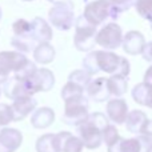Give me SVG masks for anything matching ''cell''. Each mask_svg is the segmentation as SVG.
<instances>
[{"mask_svg":"<svg viewBox=\"0 0 152 152\" xmlns=\"http://www.w3.org/2000/svg\"><path fill=\"white\" fill-rule=\"evenodd\" d=\"M75 29L74 44L77 48V51H81V52L94 51V47L96 45L95 43V36L97 32L96 27L91 26L81 15L75 20Z\"/></svg>","mask_w":152,"mask_h":152,"instance_id":"1","label":"cell"},{"mask_svg":"<svg viewBox=\"0 0 152 152\" xmlns=\"http://www.w3.org/2000/svg\"><path fill=\"white\" fill-rule=\"evenodd\" d=\"M48 20L59 31H68L75 23L74 3L64 0L61 3L53 4L48 12Z\"/></svg>","mask_w":152,"mask_h":152,"instance_id":"2","label":"cell"},{"mask_svg":"<svg viewBox=\"0 0 152 152\" xmlns=\"http://www.w3.org/2000/svg\"><path fill=\"white\" fill-rule=\"evenodd\" d=\"M66 110H64L63 121L69 126L77 127L83 121L87 120L89 115V105H88V97L79 96L75 99L66 100Z\"/></svg>","mask_w":152,"mask_h":152,"instance_id":"3","label":"cell"},{"mask_svg":"<svg viewBox=\"0 0 152 152\" xmlns=\"http://www.w3.org/2000/svg\"><path fill=\"white\" fill-rule=\"evenodd\" d=\"M121 42H123V31L116 23L105 24L104 27H102V29L96 32L95 36V43L107 51L119 48L121 45Z\"/></svg>","mask_w":152,"mask_h":152,"instance_id":"4","label":"cell"},{"mask_svg":"<svg viewBox=\"0 0 152 152\" xmlns=\"http://www.w3.org/2000/svg\"><path fill=\"white\" fill-rule=\"evenodd\" d=\"M28 58L18 51H1L0 52V84H4L10 77V74L21 68L27 64Z\"/></svg>","mask_w":152,"mask_h":152,"instance_id":"5","label":"cell"},{"mask_svg":"<svg viewBox=\"0 0 152 152\" xmlns=\"http://www.w3.org/2000/svg\"><path fill=\"white\" fill-rule=\"evenodd\" d=\"M27 84L31 96H34L37 92H47L51 91L55 86V75L52 74V71L47 68H37L36 72L28 79L24 80Z\"/></svg>","mask_w":152,"mask_h":152,"instance_id":"6","label":"cell"},{"mask_svg":"<svg viewBox=\"0 0 152 152\" xmlns=\"http://www.w3.org/2000/svg\"><path fill=\"white\" fill-rule=\"evenodd\" d=\"M152 147V140L143 135H137L136 137L129 139H120L112 144L111 147H107L108 152H148Z\"/></svg>","mask_w":152,"mask_h":152,"instance_id":"7","label":"cell"},{"mask_svg":"<svg viewBox=\"0 0 152 152\" xmlns=\"http://www.w3.org/2000/svg\"><path fill=\"white\" fill-rule=\"evenodd\" d=\"M83 18L88 21L91 26L99 27L110 18V4L107 0H94L88 3L84 8Z\"/></svg>","mask_w":152,"mask_h":152,"instance_id":"8","label":"cell"},{"mask_svg":"<svg viewBox=\"0 0 152 152\" xmlns=\"http://www.w3.org/2000/svg\"><path fill=\"white\" fill-rule=\"evenodd\" d=\"M77 131V137L81 140L83 145L88 150H96L102 145L103 139H102V131L89 124L88 121H83L76 127Z\"/></svg>","mask_w":152,"mask_h":152,"instance_id":"9","label":"cell"},{"mask_svg":"<svg viewBox=\"0 0 152 152\" xmlns=\"http://www.w3.org/2000/svg\"><path fill=\"white\" fill-rule=\"evenodd\" d=\"M10 107L11 112H12V121H20L36 110L37 102L34 96H24L13 100V103Z\"/></svg>","mask_w":152,"mask_h":152,"instance_id":"10","label":"cell"},{"mask_svg":"<svg viewBox=\"0 0 152 152\" xmlns=\"http://www.w3.org/2000/svg\"><path fill=\"white\" fill-rule=\"evenodd\" d=\"M120 58L118 53L112 52V51H95V60H96L97 71H103L111 74L112 76L119 68L120 64Z\"/></svg>","mask_w":152,"mask_h":152,"instance_id":"11","label":"cell"},{"mask_svg":"<svg viewBox=\"0 0 152 152\" xmlns=\"http://www.w3.org/2000/svg\"><path fill=\"white\" fill-rule=\"evenodd\" d=\"M23 143V135L16 128L0 129V152H15Z\"/></svg>","mask_w":152,"mask_h":152,"instance_id":"12","label":"cell"},{"mask_svg":"<svg viewBox=\"0 0 152 152\" xmlns=\"http://www.w3.org/2000/svg\"><path fill=\"white\" fill-rule=\"evenodd\" d=\"M105 111L108 120L115 124H123L128 115V104L124 99H111L108 100Z\"/></svg>","mask_w":152,"mask_h":152,"instance_id":"13","label":"cell"},{"mask_svg":"<svg viewBox=\"0 0 152 152\" xmlns=\"http://www.w3.org/2000/svg\"><path fill=\"white\" fill-rule=\"evenodd\" d=\"M121 45L128 55H142L145 45V37L139 31H129L123 36Z\"/></svg>","mask_w":152,"mask_h":152,"instance_id":"14","label":"cell"},{"mask_svg":"<svg viewBox=\"0 0 152 152\" xmlns=\"http://www.w3.org/2000/svg\"><path fill=\"white\" fill-rule=\"evenodd\" d=\"M31 36L37 44L50 43L53 36L52 28L43 18H35L31 21Z\"/></svg>","mask_w":152,"mask_h":152,"instance_id":"15","label":"cell"},{"mask_svg":"<svg viewBox=\"0 0 152 152\" xmlns=\"http://www.w3.org/2000/svg\"><path fill=\"white\" fill-rule=\"evenodd\" d=\"M86 92L89 99L95 102H105L111 97L110 91L107 86V77H96L91 80L88 87L86 88Z\"/></svg>","mask_w":152,"mask_h":152,"instance_id":"16","label":"cell"},{"mask_svg":"<svg viewBox=\"0 0 152 152\" xmlns=\"http://www.w3.org/2000/svg\"><path fill=\"white\" fill-rule=\"evenodd\" d=\"M3 92L11 100L20 99L24 96H31L28 88H27L26 81L18 80L15 77H8V80L3 84Z\"/></svg>","mask_w":152,"mask_h":152,"instance_id":"17","label":"cell"},{"mask_svg":"<svg viewBox=\"0 0 152 152\" xmlns=\"http://www.w3.org/2000/svg\"><path fill=\"white\" fill-rule=\"evenodd\" d=\"M55 121V112L50 107H40L32 112L31 124L36 129H44L52 126Z\"/></svg>","mask_w":152,"mask_h":152,"instance_id":"18","label":"cell"},{"mask_svg":"<svg viewBox=\"0 0 152 152\" xmlns=\"http://www.w3.org/2000/svg\"><path fill=\"white\" fill-rule=\"evenodd\" d=\"M147 120H148V118L143 111L134 110V111H131V112H128L124 124H126L127 129H128L131 134L140 135L142 134L143 127H144V124L147 123Z\"/></svg>","mask_w":152,"mask_h":152,"instance_id":"19","label":"cell"},{"mask_svg":"<svg viewBox=\"0 0 152 152\" xmlns=\"http://www.w3.org/2000/svg\"><path fill=\"white\" fill-rule=\"evenodd\" d=\"M56 135H58L59 143H60L61 152H83L84 145L77 136L67 131H61Z\"/></svg>","mask_w":152,"mask_h":152,"instance_id":"20","label":"cell"},{"mask_svg":"<svg viewBox=\"0 0 152 152\" xmlns=\"http://www.w3.org/2000/svg\"><path fill=\"white\" fill-rule=\"evenodd\" d=\"M132 99L140 105L152 110V87L145 83H139L132 89Z\"/></svg>","mask_w":152,"mask_h":152,"instance_id":"21","label":"cell"},{"mask_svg":"<svg viewBox=\"0 0 152 152\" xmlns=\"http://www.w3.org/2000/svg\"><path fill=\"white\" fill-rule=\"evenodd\" d=\"M36 152H61L58 135L56 134L42 135L36 140Z\"/></svg>","mask_w":152,"mask_h":152,"instance_id":"22","label":"cell"},{"mask_svg":"<svg viewBox=\"0 0 152 152\" xmlns=\"http://www.w3.org/2000/svg\"><path fill=\"white\" fill-rule=\"evenodd\" d=\"M55 48L50 43H40L34 50V59L39 64H50L55 59Z\"/></svg>","mask_w":152,"mask_h":152,"instance_id":"23","label":"cell"},{"mask_svg":"<svg viewBox=\"0 0 152 152\" xmlns=\"http://www.w3.org/2000/svg\"><path fill=\"white\" fill-rule=\"evenodd\" d=\"M107 86L111 96H116V99H120L128 89V81L123 77L111 76V77H107Z\"/></svg>","mask_w":152,"mask_h":152,"instance_id":"24","label":"cell"},{"mask_svg":"<svg viewBox=\"0 0 152 152\" xmlns=\"http://www.w3.org/2000/svg\"><path fill=\"white\" fill-rule=\"evenodd\" d=\"M11 44L13 48H16V51L20 53H28L32 52L35 50V47L37 45V43L34 40V37L31 35L28 36H13L11 39Z\"/></svg>","mask_w":152,"mask_h":152,"instance_id":"25","label":"cell"},{"mask_svg":"<svg viewBox=\"0 0 152 152\" xmlns=\"http://www.w3.org/2000/svg\"><path fill=\"white\" fill-rule=\"evenodd\" d=\"M110 4V18L118 19L123 12L128 11L135 4V0H107Z\"/></svg>","mask_w":152,"mask_h":152,"instance_id":"26","label":"cell"},{"mask_svg":"<svg viewBox=\"0 0 152 152\" xmlns=\"http://www.w3.org/2000/svg\"><path fill=\"white\" fill-rule=\"evenodd\" d=\"M92 77L87 74L84 69H75L74 72H71L68 76V81L71 83H75L76 86L81 87V88L86 91V88L88 87V84L91 83Z\"/></svg>","mask_w":152,"mask_h":152,"instance_id":"27","label":"cell"},{"mask_svg":"<svg viewBox=\"0 0 152 152\" xmlns=\"http://www.w3.org/2000/svg\"><path fill=\"white\" fill-rule=\"evenodd\" d=\"M84 92H86V91H84L81 87L76 86L75 83L68 81V83L63 87V89H61V97H63V100L66 102V100L75 99V97H79V96H83Z\"/></svg>","mask_w":152,"mask_h":152,"instance_id":"28","label":"cell"},{"mask_svg":"<svg viewBox=\"0 0 152 152\" xmlns=\"http://www.w3.org/2000/svg\"><path fill=\"white\" fill-rule=\"evenodd\" d=\"M120 135H119V131L115 126H111L108 124L104 129L102 131V139H103V143H105L107 147H111L112 144H115L119 139H120Z\"/></svg>","mask_w":152,"mask_h":152,"instance_id":"29","label":"cell"},{"mask_svg":"<svg viewBox=\"0 0 152 152\" xmlns=\"http://www.w3.org/2000/svg\"><path fill=\"white\" fill-rule=\"evenodd\" d=\"M134 5L143 19L152 21V0H135Z\"/></svg>","mask_w":152,"mask_h":152,"instance_id":"30","label":"cell"},{"mask_svg":"<svg viewBox=\"0 0 152 152\" xmlns=\"http://www.w3.org/2000/svg\"><path fill=\"white\" fill-rule=\"evenodd\" d=\"M13 36H28L31 35V21H27L26 19H18L12 24Z\"/></svg>","mask_w":152,"mask_h":152,"instance_id":"31","label":"cell"},{"mask_svg":"<svg viewBox=\"0 0 152 152\" xmlns=\"http://www.w3.org/2000/svg\"><path fill=\"white\" fill-rule=\"evenodd\" d=\"M87 121H88L89 124H92L94 127H96L97 129H100V131H103V129L110 124V120L107 119V116H105L104 113H102V112L89 113L88 118H87Z\"/></svg>","mask_w":152,"mask_h":152,"instance_id":"32","label":"cell"},{"mask_svg":"<svg viewBox=\"0 0 152 152\" xmlns=\"http://www.w3.org/2000/svg\"><path fill=\"white\" fill-rule=\"evenodd\" d=\"M36 69H37L36 64H35L34 61L28 60V61H27V64H24V66L21 67L19 71L15 72L13 77L18 79V80H23V81L24 80H28V79L31 77V76L35 74V72H36Z\"/></svg>","mask_w":152,"mask_h":152,"instance_id":"33","label":"cell"},{"mask_svg":"<svg viewBox=\"0 0 152 152\" xmlns=\"http://www.w3.org/2000/svg\"><path fill=\"white\" fill-rule=\"evenodd\" d=\"M12 121V112L8 104L0 103V129L5 128Z\"/></svg>","mask_w":152,"mask_h":152,"instance_id":"34","label":"cell"},{"mask_svg":"<svg viewBox=\"0 0 152 152\" xmlns=\"http://www.w3.org/2000/svg\"><path fill=\"white\" fill-rule=\"evenodd\" d=\"M129 71H131V66H129V61L126 58L121 56L120 58V64H119V68L116 69V72L112 76H118V77H123V79H128Z\"/></svg>","mask_w":152,"mask_h":152,"instance_id":"35","label":"cell"},{"mask_svg":"<svg viewBox=\"0 0 152 152\" xmlns=\"http://www.w3.org/2000/svg\"><path fill=\"white\" fill-rule=\"evenodd\" d=\"M142 56H143V59H144L145 61L152 63V42L145 43L144 50H143V52H142Z\"/></svg>","mask_w":152,"mask_h":152,"instance_id":"36","label":"cell"},{"mask_svg":"<svg viewBox=\"0 0 152 152\" xmlns=\"http://www.w3.org/2000/svg\"><path fill=\"white\" fill-rule=\"evenodd\" d=\"M140 135H143V136H145V137H148V139L152 140V120L151 119H148L147 123L144 124V127H143L142 134Z\"/></svg>","mask_w":152,"mask_h":152,"instance_id":"37","label":"cell"},{"mask_svg":"<svg viewBox=\"0 0 152 152\" xmlns=\"http://www.w3.org/2000/svg\"><path fill=\"white\" fill-rule=\"evenodd\" d=\"M143 83H145V84H148V86L152 87V66L148 67L147 71H145V74H144V81H143Z\"/></svg>","mask_w":152,"mask_h":152,"instance_id":"38","label":"cell"},{"mask_svg":"<svg viewBox=\"0 0 152 152\" xmlns=\"http://www.w3.org/2000/svg\"><path fill=\"white\" fill-rule=\"evenodd\" d=\"M47 1L52 3V4H58V3H61V1H64V0H47Z\"/></svg>","mask_w":152,"mask_h":152,"instance_id":"39","label":"cell"},{"mask_svg":"<svg viewBox=\"0 0 152 152\" xmlns=\"http://www.w3.org/2000/svg\"><path fill=\"white\" fill-rule=\"evenodd\" d=\"M1 16H3V12H1V8H0V20H1Z\"/></svg>","mask_w":152,"mask_h":152,"instance_id":"40","label":"cell"},{"mask_svg":"<svg viewBox=\"0 0 152 152\" xmlns=\"http://www.w3.org/2000/svg\"><path fill=\"white\" fill-rule=\"evenodd\" d=\"M23 1H34V0H23Z\"/></svg>","mask_w":152,"mask_h":152,"instance_id":"41","label":"cell"},{"mask_svg":"<svg viewBox=\"0 0 152 152\" xmlns=\"http://www.w3.org/2000/svg\"><path fill=\"white\" fill-rule=\"evenodd\" d=\"M148 152H152V147H151V148H150V151H148Z\"/></svg>","mask_w":152,"mask_h":152,"instance_id":"42","label":"cell"},{"mask_svg":"<svg viewBox=\"0 0 152 152\" xmlns=\"http://www.w3.org/2000/svg\"><path fill=\"white\" fill-rule=\"evenodd\" d=\"M0 95H1V88H0Z\"/></svg>","mask_w":152,"mask_h":152,"instance_id":"43","label":"cell"},{"mask_svg":"<svg viewBox=\"0 0 152 152\" xmlns=\"http://www.w3.org/2000/svg\"><path fill=\"white\" fill-rule=\"evenodd\" d=\"M151 29H152V21H151Z\"/></svg>","mask_w":152,"mask_h":152,"instance_id":"44","label":"cell"}]
</instances>
